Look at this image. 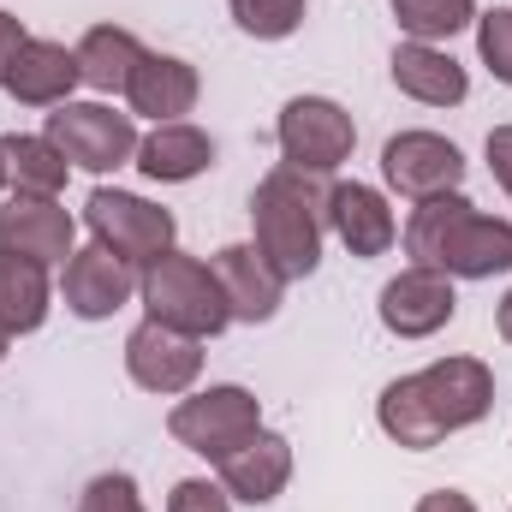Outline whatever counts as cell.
Masks as SVG:
<instances>
[{"label":"cell","instance_id":"1","mask_svg":"<svg viewBox=\"0 0 512 512\" xmlns=\"http://www.w3.org/2000/svg\"><path fill=\"white\" fill-rule=\"evenodd\" d=\"M495 405V376L483 358H435L417 376H399L376 399V423L393 447L429 453L459 429H477Z\"/></svg>","mask_w":512,"mask_h":512},{"label":"cell","instance_id":"2","mask_svg":"<svg viewBox=\"0 0 512 512\" xmlns=\"http://www.w3.org/2000/svg\"><path fill=\"white\" fill-rule=\"evenodd\" d=\"M405 256L453 280H495V274H512V221L483 215L465 191H447L411 209Z\"/></svg>","mask_w":512,"mask_h":512},{"label":"cell","instance_id":"3","mask_svg":"<svg viewBox=\"0 0 512 512\" xmlns=\"http://www.w3.org/2000/svg\"><path fill=\"white\" fill-rule=\"evenodd\" d=\"M251 227L256 251L268 256V268L280 280H304L322 268V239H328V191L316 185V173L298 167H274L262 173V185L251 191Z\"/></svg>","mask_w":512,"mask_h":512},{"label":"cell","instance_id":"4","mask_svg":"<svg viewBox=\"0 0 512 512\" xmlns=\"http://www.w3.org/2000/svg\"><path fill=\"white\" fill-rule=\"evenodd\" d=\"M137 298L149 310V322L161 328H179L191 340H215L221 328H233V310H227V292L215 280V268L203 256L167 251L155 256L143 274H137Z\"/></svg>","mask_w":512,"mask_h":512},{"label":"cell","instance_id":"5","mask_svg":"<svg viewBox=\"0 0 512 512\" xmlns=\"http://www.w3.org/2000/svg\"><path fill=\"white\" fill-rule=\"evenodd\" d=\"M256 429H262V399L239 382L203 387V393H185L173 411H167V435L197 453V459H227L233 447H245Z\"/></svg>","mask_w":512,"mask_h":512},{"label":"cell","instance_id":"6","mask_svg":"<svg viewBox=\"0 0 512 512\" xmlns=\"http://www.w3.org/2000/svg\"><path fill=\"white\" fill-rule=\"evenodd\" d=\"M274 143H280L286 167L322 179V173H340L352 161L358 126H352V114L334 96H292L280 108V120H274Z\"/></svg>","mask_w":512,"mask_h":512},{"label":"cell","instance_id":"7","mask_svg":"<svg viewBox=\"0 0 512 512\" xmlns=\"http://www.w3.org/2000/svg\"><path fill=\"white\" fill-rule=\"evenodd\" d=\"M84 227H90V239H96L102 251L126 256L131 268H149L155 256H167L173 239H179V227H173V215H167L161 203H149V197H137V191H108V185L90 191Z\"/></svg>","mask_w":512,"mask_h":512},{"label":"cell","instance_id":"8","mask_svg":"<svg viewBox=\"0 0 512 512\" xmlns=\"http://www.w3.org/2000/svg\"><path fill=\"white\" fill-rule=\"evenodd\" d=\"M42 137L84 173H114V167L137 161V120L114 114L108 102H60Z\"/></svg>","mask_w":512,"mask_h":512},{"label":"cell","instance_id":"9","mask_svg":"<svg viewBox=\"0 0 512 512\" xmlns=\"http://www.w3.org/2000/svg\"><path fill=\"white\" fill-rule=\"evenodd\" d=\"M382 179L387 191L429 203V197H447L465 185V155L441 131H393L382 143Z\"/></svg>","mask_w":512,"mask_h":512},{"label":"cell","instance_id":"10","mask_svg":"<svg viewBox=\"0 0 512 512\" xmlns=\"http://www.w3.org/2000/svg\"><path fill=\"white\" fill-rule=\"evenodd\" d=\"M376 316H382V328L393 340H429V334H441L453 316H459V292H453V274H441V268H399L393 280L382 286V298H376Z\"/></svg>","mask_w":512,"mask_h":512},{"label":"cell","instance_id":"11","mask_svg":"<svg viewBox=\"0 0 512 512\" xmlns=\"http://www.w3.org/2000/svg\"><path fill=\"white\" fill-rule=\"evenodd\" d=\"M126 376L143 393H161V399H179L191 393L203 376V340L179 334V328H161V322H137L126 334Z\"/></svg>","mask_w":512,"mask_h":512},{"label":"cell","instance_id":"12","mask_svg":"<svg viewBox=\"0 0 512 512\" xmlns=\"http://www.w3.org/2000/svg\"><path fill=\"white\" fill-rule=\"evenodd\" d=\"M78 245V221L60 197H36V191H12L0 203V251L30 256L42 268H66V256Z\"/></svg>","mask_w":512,"mask_h":512},{"label":"cell","instance_id":"13","mask_svg":"<svg viewBox=\"0 0 512 512\" xmlns=\"http://www.w3.org/2000/svg\"><path fill=\"white\" fill-rule=\"evenodd\" d=\"M137 274H143V268H131L126 256L102 251V245L90 239L84 251L66 256L60 298H66V310H72L78 322H108V316H120L131 298H137Z\"/></svg>","mask_w":512,"mask_h":512},{"label":"cell","instance_id":"14","mask_svg":"<svg viewBox=\"0 0 512 512\" xmlns=\"http://www.w3.org/2000/svg\"><path fill=\"white\" fill-rule=\"evenodd\" d=\"M78 84H84V72H78V48L48 42V36H30V42L12 54L6 78H0V90H6L18 108H60V102H72Z\"/></svg>","mask_w":512,"mask_h":512},{"label":"cell","instance_id":"15","mask_svg":"<svg viewBox=\"0 0 512 512\" xmlns=\"http://www.w3.org/2000/svg\"><path fill=\"white\" fill-rule=\"evenodd\" d=\"M286 483H292V441H286L280 429H256L245 447H233V453L221 459V489H227L233 501H245V507L280 501Z\"/></svg>","mask_w":512,"mask_h":512},{"label":"cell","instance_id":"16","mask_svg":"<svg viewBox=\"0 0 512 512\" xmlns=\"http://www.w3.org/2000/svg\"><path fill=\"white\" fill-rule=\"evenodd\" d=\"M197 96H203V78H197V66L179 60V54H143L137 72H131V84H126L131 114L149 120V126L185 120V114L197 108Z\"/></svg>","mask_w":512,"mask_h":512},{"label":"cell","instance_id":"17","mask_svg":"<svg viewBox=\"0 0 512 512\" xmlns=\"http://www.w3.org/2000/svg\"><path fill=\"white\" fill-rule=\"evenodd\" d=\"M328 233L352 256H387L399 239V221L376 185L346 179V185H328Z\"/></svg>","mask_w":512,"mask_h":512},{"label":"cell","instance_id":"18","mask_svg":"<svg viewBox=\"0 0 512 512\" xmlns=\"http://www.w3.org/2000/svg\"><path fill=\"white\" fill-rule=\"evenodd\" d=\"M215 280H221V292H227V310H233V322H274L280 316V298H286V280L268 268V256L256 251V245H221L215 251Z\"/></svg>","mask_w":512,"mask_h":512},{"label":"cell","instance_id":"19","mask_svg":"<svg viewBox=\"0 0 512 512\" xmlns=\"http://www.w3.org/2000/svg\"><path fill=\"white\" fill-rule=\"evenodd\" d=\"M143 179L155 185H191L215 167V137L191 120H167L155 126L149 137H137V161H131Z\"/></svg>","mask_w":512,"mask_h":512},{"label":"cell","instance_id":"20","mask_svg":"<svg viewBox=\"0 0 512 512\" xmlns=\"http://www.w3.org/2000/svg\"><path fill=\"white\" fill-rule=\"evenodd\" d=\"M387 72H393L399 96H411V102H423V108H459V102L471 96L465 66H459L447 48H435V42H399L393 60H387Z\"/></svg>","mask_w":512,"mask_h":512},{"label":"cell","instance_id":"21","mask_svg":"<svg viewBox=\"0 0 512 512\" xmlns=\"http://www.w3.org/2000/svg\"><path fill=\"white\" fill-rule=\"evenodd\" d=\"M149 48L131 36L126 24H96V30H84V42H78V72H84V84L96 90V96H126L131 72H137V60H143Z\"/></svg>","mask_w":512,"mask_h":512},{"label":"cell","instance_id":"22","mask_svg":"<svg viewBox=\"0 0 512 512\" xmlns=\"http://www.w3.org/2000/svg\"><path fill=\"white\" fill-rule=\"evenodd\" d=\"M54 310V286H48V268L30 262V256H12L0 251V322L18 334H36Z\"/></svg>","mask_w":512,"mask_h":512},{"label":"cell","instance_id":"23","mask_svg":"<svg viewBox=\"0 0 512 512\" xmlns=\"http://www.w3.org/2000/svg\"><path fill=\"white\" fill-rule=\"evenodd\" d=\"M0 161H6V185L12 191H36V197H60L66 173H72V161L48 137H30V131L0 137Z\"/></svg>","mask_w":512,"mask_h":512},{"label":"cell","instance_id":"24","mask_svg":"<svg viewBox=\"0 0 512 512\" xmlns=\"http://www.w3.org/2000/svg\"><path fill=\"white\" fill-rule=\"evenodd\" d=\"M393 24L405 42H453L459 30L477 24V0H393Z\"/></svg>","mask_w":512,"mask_h":512},{"label":"cell","instance_id":"25","mask_svg":"<svg viewBox=\"0 0 512 512\" xmlns=\"http://www.w3.org/2000/svg\"><path fill=\"white\" fill-rule=\"evenodd\" d=\"M227 12L256 42H286L304 24V0H227Z\"/></svg>","mask_w":512,"mask_h":512},{"label":"cell","instance_id":"26","mask_svg":"<svg viewBox=\"0 0 512 512\" xmlns=\"http://www.w3.org/2000/svg\"><path fill=\"white\" fill-rule=\"evenodd\" d=\"M477 54H483V66L512 90V6L477 12Z\"/></svg>","mask_w":512,"mask_h":512},{"label":"cell","instance_id":"27","mask_svg":"<svg viewBox=\"0 0 512 512\" xmlns=\"http://www.w3.org/2000/svg\"><path fill=\"white\" fill-rule=\"evenodd\" d=\"M72 512H149V507H143V495H137V477H126V471H102V477L84 483V495H78Z\"/></svg>","mask_w":512,"mask_h":512},{"label":"cell","instance_id":"28","mask_svg":"<svg viewBox=\"0 0 512 512\" xmlns=\"http://www.w3.org/2000/svg\"><path fill=\"white\" fill-rule=\"evenodd\" d=\"M167 512H233V495L209 477H185V483H173Z\"/></svg>","mask_w":512,"mask_h":512},{"label":"cell","instance_id":"29","mask_svg":"<svg viewBox=\"0 0 512 512\" xmlns=\"http://www.w3.org/2000/svg\"><path fill=\"white\" fill-rule=\"evenodd\" d=\"M483 155H489V173H495V185L512 197V126H495V131H489Z\"/></svg>","mask_w":512,"mask_h":512},{"label":"cell","instance_id":"30","mask_svg":"<svg viewBox=\"0 0 512 512\" xmlns=\"http://www.w3.org/2000/svg\"><path fill=\"white\" fill-rule=\"evenodd\" d=\"M30 42V30H24V18H12L6 6H0V78H6V66H12V54Z\"/></svg>","mask_w":512,"mask_h":512},{"label":"cell","instance_id":"31","mask_svg":"<svg viewBox=\"0 0 512 512\" xmlns=\"http://www.w3.org/2000/svg\"><path fill=\"white\" fill-rule=\"evenodd\" d=\"M417 512H477V501L459 495V489H429V495L417 501Z\"/></svg>","mask_w":512,"mask_h":512},{"label":"cell","instance_id":"32","mask_svg":"<svg viewBox=\"0 0 512 512\" xmlns=\"http://www.w3.org/2000/svg\"><path fill=\"white\" fill-rule=\"evenodd\" d=\"M495 328H501V340L512 346V292L501 298V310H495Z\"/></svg>","mask_w":512,"mask_h":512},{"label":"cell","instance_id":"33","mask_svg":"<svg viewBox=\"0 0 512 512\" xmlns=\"http://www.w3.org/2000/svg\"><path fill=\"white\" fill-rule=\"evenodd\" d=\"M6 346H12V328H6V322H0V358H6Z\"/></svg>","mask_w":512,"mask_h":512},{"label":"cell","instance_id":"34","mask_svg":"<svg viewBox=\"0 0 512 512\" xmlns=\"http://www.w3.org/2000/svg\"><path fill=\"white\" fill-rule=\"evenodd\" d=\"M0 191H6V161H0Z\"/></svg>","mask_w":512,"mask_h":512}]
</instances>
